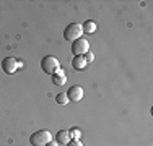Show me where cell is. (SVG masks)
I'll return each mask as SVG.
<instances>
[{
  "mask_svg": "<svg viewBox=\"0 0 153 146\" xmlns=\"http://www.w3.org/2000/svg\"><path fill=\"white\" fill-rule=\"evenodd\" d=\"M51 140H52V133L49 130H38L30 136L31 146H46Z\"/></svg>",
  "mask_w": 153,
  "mask_h": 146,
  "instance_id": "obj_1",
  "label": "cell"
},
{
  "mask_svg": "<svg viewBox=\"0 0 153 146\" xmlns=\"http://www.w3.org/2000/svg\"><path fill=\"white\" fill-rule=\"evenodd\" d=\"M41 68H42V72H44V73H47V75L52 76L54 73H57L60 70V63H59V60H57L54 55H46L41 60Z\"/></svg>",
  "mask_w": 153,
  "mask_h": 146,
  "instance_id": "obj_2",
  "label": "cell"
},
{
  "mask_svg": "<svg viewBox=\"0 0 153 146\" xmlns=\"http://www.w3.org/2000/svg\"><path fill=\"white\" fill-rule=\"evenodd\" d=\"M82 34H83V29H82V24H78V23H70L64 31V38L67 39V41H70V42L80 39Z\"/></svg>",
  "mask_w": 153,
  "mask_h": 146,
  "instance_id": "obj_3",
  "label": "cell"
},
{
  "mask_svg": "<svg viewBox=\"0 0 153 146\" xmlns=\"http://www.w3.org/2000/svg\"><path fill=\"white\" fill-rule=\"evenodd\" d=\"M88 50H90V42L86 41V39L80 38V39H76V41L72 42V54H74L75 57L88 54Z\"/></svg>",
  "mask_w": 153,
  "mask_h": 146,
  "instance_id": "obj_4",
  "label": "cell"
},
{
  "mask_svg": "<svg viewBox=\"0 0 153 146\" xmlns=\"http://www.w3.org/2000/svg\"><path fill=\"white\" fill-rule=\"evenodd\" d=\"M18 67H21V62L15 60L13 57H5L2 60V70L5 72L7 75H13V73L18 70Z\"/></svg>",
  "mask_w": 153,
  "mask_h": 146,
  "instance_id": "obj_5",
  "label": "cell"
},
{
  "mask_svg": "<svg viewBox=\"0 0 153 146\" xmlns=\"http://www.w3.org/2000/svg\"><path fill=\"white\" fill-rule=\"evenodd\" d=\"M67 97L68 101H74V102H78L83 99V88L75 85V86H70V89L67 91Z\"/></svg>",
  "mask_w": 153,
  "mask_h": 146,
  "instance_id": "obj_6",
  "label": "cell"
},
{
  "mask_svg": "<svg viewBox=\"0 0 153 146\" xmlns=\"http://www.w3.org/2000/svg\"><path fill=\"white\" fill-rule=\"evenodd\" d=\"M68 141H70V133H68V130L57 131V135H56V143L57 145H67Z\"/></svg>",
  "mask_w": 153,
  "mask_h": 146,
  "instance_id": "obj_7",
  "label": "cell"
},
{
  "mask_svg": "<svg viewBox=\"0 0 153 146\" xmlns=\"http://www.w3.org/2000/svg\"><path fill=\"white\" fill-rule=\"evenodd\" d=\"M65 81H67V76H65V73L62 70H59L57 73H54V75H52V83H54V85L62 86V85H65Z\"/></svg>",
  "mask_w": 153,
  "mask_h": 146,
  "instance_id": "obj_8",
  "label": "cell"
},
{
  "mask_svg": "<svg viewBox=\"0 0 153 146\" xmlns=\"http://www.w3.org/2000/svg\"><path fill=\"white\" fill-rule=\"evenodd\" d=\"M72 67L75 68V70H83V68L86 67V60L83 55H76L74 57V60H72Z\"/></svg>",
  "mask_w": 153,
  "mask_h": 146,
  "instance_id": "obj_9",
  "label": "cell"
},
{
  "mask_svg": "<svg viewBox=\"0 0 153 146\" xmlns=\"http://www.w3.org/2000/svg\"><path fill=\"white\" fill-rule=\"evenodd\" d=\"M82 29H83V32H88V34H91V32L96 31V23L91 20H88V21H85V23L82 24Z\"/></svg>",
  "mask_w": 153,
  "mask_h": 146,
  "instance_id": "obj_10",
  "label": "cell"
},
{
  "mask_svg": "<svg viewBox=\"0 0 153 146\" xmlns=\"http://www.w3.org/2000/svg\"><path fill=\"white\" fill-rule=\"evenodd\" d=\"M56 102H57V104H60V105H67V102H68L67 94H65V93H59L56 96Z\"/></svg>",
  "mask_w": 153,
  "mask_h": 146,
  "instance_id": "obj_11",
  "label": "cell"
},
{
  "mask_svg": "<svg viewBox=\"0 0 153 146\" xmlns=\"http://www.w3.org/2000/svg\"><path fill=\"white\" fill-rule=\"evenodd\" d=\"M68 133H70V136H74L75 140H78V138H80V135H82V131H80L78 128H72L70 131H68Z\"/></svg>",
  "mask_w": 153,
  "mask_h": 146,
  "instance_id": "obj_12",
  "label": "cell"
},
{
  "mask_svg": "<svg viewBox=\"0 0 153 146\" xmlns=\"http://www.w3.org/2000/svg\"><path fill=\"white\" fill-rule=\"evenodd\" d=\"M65 146H83V145L80 143V140H70V141H68V143L65 145Z\"/></svg>",
  "mask_w": 153,
  "mask_h": 146,
  "instance_id": "obj_13",
  "label": "cell"
},
{
  "mask_svg": "<svg viewBox=\"0 0 153 146\" xmlns=\"http://www.w3.org/2000/svg\"><path fill=\"white\" fill-rule=\"evenodd\" d=\"M85 60H86V63L93 62V60H94V54H93V52H88V54H86V57H85Z\"/></svg>",
  "mask_w": 153,
  "mask_h": 146,
  "instance_id": "obj_14",
  "label": "cell"
},
{
  "mask_svg": "<svg viewBox=\"0 0 153 146\" xmlns=\"http://www.w3.org/2000/svg\"><path fill=\"white\" fill-rule=\"evenodd\" d=\"M46 146H59V145H57L56 141H52V140H51V141H49V143H47Z\"/></svg>",
  "mask_w": 153,
  "mask_h": 146,
  "instance_id": "obj_15",
  "label": "cell"
}]
</instances>
